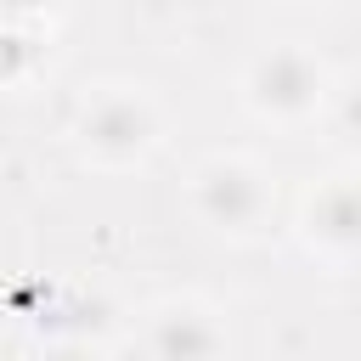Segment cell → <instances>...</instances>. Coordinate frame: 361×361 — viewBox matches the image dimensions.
I'll list each match as a JSON object with an SVG mask.
<instances>
[{
  "instance_id": "7",
  "label": "cell",
  "mask_w": 361,
  "mask_h": 361,
  "mask_svg": "<svg viewBox=\"0 0 361 361\" xmlns=\"http://www.w3.org/2000/svg\"><path fill=\"white\" fill-rule=\"evenodd\" d=\"M51 11H56V0H0V23H17V28H28Z\"/></svg>"
},
{
  "instance_id": "5",
  "label": "cell",
  "mask_w": 361,
  "mask_h": 361,
  "mask_svg": "<svg viewBox=\"0 0 361 361\" xmlns=\"http://www.w3.org/2000/svg\"><path fill=\"white\" fill-rule=\"evenodd\" d=\"M135 344L147 355H158V361H209V355L231 350V333H226L214 305H203V299H164V305L147 310V327H141Z\"/></svg>"
},
{
  "instance_id": "6",
  "label": "cell",
  "mask_w": 361,
  "mask_h": 361,
  "mask_svg": "<svg viewBox=\"0 0 361 361\" xmlns=\"http://www.w3.org/2000/svg\"><path fill=\"white\" fill-rule=\"evenodd\" d=\"M28 68H34V34L17 23H0V90L17 85Z\"/></svg>"
},
{
  "instance_id": "4",
  "label": "cell",
  "mask_w": 361,
  "mask_h": 361,
  "mask_svg": "<svg viewBox=\"0 0 361 361\" xmlns=\"http://www.w3.org/2000/svg\"><path fill=\"white\" fill-rule=\"evenodd\" d=\"M299 243L322 265H333V271L355 265V254H361V192H355L350 169L322 175L305 192V203H299Z\"/></svg>"
},
{
  "instance_id": "2",
  "label": "cell",
  "mask_w": 361,
  "mask_h": 361,
  "mask_svg": "<svg viewBox=\"0 0 361 361\" xmlns=\"http://www.w3.org/2000/svg\"><path fill=\"white\" fill-rule=\"evenodd\" d=\"M73 141H79V158L96 164V169H135L158 152L164 141V113L147 90L135 85H113L102 96L85 102L79 124H73Z\"/></svg>"
},
{
  "instance_id": "1",
  "label": "cell",
  "mask_w": 361,
  "mask_h": 361,
  "mask_svg": "<svg viewBox=\"0 0 361 361\" xmlns=\"http://www.w3.org/2000/svg\"><path fill=\"white\" fill-rule=\"evenodd\" d=\"M333 96V73L310 45H271L243 68V107L259 124H310Z\"/></svg>"
},
{
  "instance_id": "8",
  "label": "cell",
  "mask_w": 361,
  "mask_h": 361,
  "mask_svg": "<svg viewBox=\"0 0 361 361\" xmlns=\"http://www.w3.org/2000/svg\"><path fill=\"white\" fill-rule=\"evenodd\" d=\"M305 6H338V0H305Z\"/></svg>"
},
{
  "instance_id": "3",
  "label": "cell",
  "mask_w": 361,
  "mask_h": 361,
  "mask_svg": "<svg viewBox=\"0 0 361 361\" xmlns=\"http://www.w3.org/2000/svg\"><path fill=\"white\" fill-rule=\"evenodd\" d=\"M271 175L265 164L243 158V152H214L192 169L186 180V209L197 214V226L220 231V237H254L271 220Z\"/></svg>"
}]
</instances>
